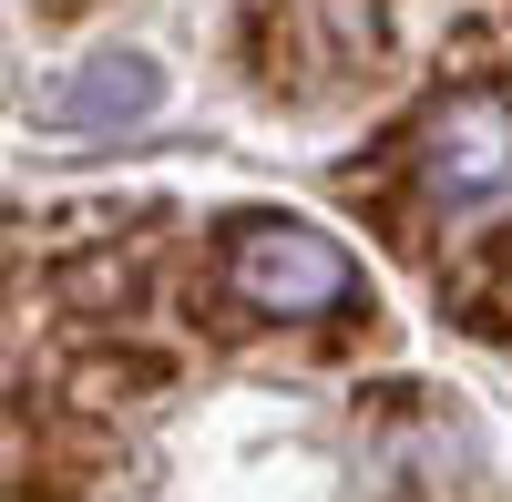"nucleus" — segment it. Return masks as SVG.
Returning a JSON list of instances; mask_svg holds the SVG:
<instances>
[{"mask_svg":"<svg viewBox=\"0 0 512 502\" xmlns=\"http://www.w3.org/2000/svg\"><path fill=\"white\" fill-rule=\"evenodd\" d=\"M216 287H226V308L277 318V328H308V318L359 308L349 246L318 236V226H297V216H236L226 226V257H216Z\"/></svg>","mask_w":512,"mask_h":502,"instance_id":"1","label":"nucleus"},{"mask_svg":"<svg viewBox=\"0 0 512 502\" xmlns=\"http://www.w3.org/2000/svg\"><path fill=\"white\" fill-rule=\"evenodd\" d=\"M154 103H164L154 52H93L82 72H62L52 93H41V123H52V134H113V123H144Z\"/></svg>","mask_w":512,"mask_h":502,"instance_id":"3","label":"nucleus"},{"mask_svg":"<svg viewBox=\"0 0 512 502\" xmlns=\"http://www.w3.org/2000/svg\"><path fill=\"white\" fill-rule=\"evenodd\" d=\"M410 185H420V205H441V216L492 205L512 185V93H502V82H472V93H451V103L420 113Z\"/></svg>","mask_w":512,"mask_h":502,"instance_id":"2","label":"nucleus"}]
</instances>
